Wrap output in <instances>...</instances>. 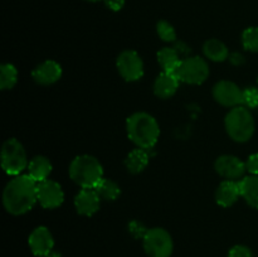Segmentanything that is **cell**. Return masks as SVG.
Listing matches in <instances>:
<instances>
[{
    "mask_svg": "<svg viewBox=\"0 0 258 257\" xmlns=\"http://www.w3.org/2000/svg\"><path fill=\"white\" fill-rule=\"evenodd\" d=\"M38 183L29 175H17L3 191V204L8 213L22 216L29 212L38 202Z\"/></svg>",
    "mask_w": 258,
    "mask_h": 257,
    "instance_id": "6da1fadb",
    "label": "cell"
},
{
    "mask_svg": "<svg viewBox=\"0 0 258 257\" xmlns=\"http://www.w3.org/2000/svg\"><path fill=\"white\" fill-rule=\"evenodd\" d=\"M128 139L140 149H151L160 136V127L154 116L148 112H135L126 121Z\"/></svg>",
    "mask_w": 258,
    "mask_h": 257,
    "instance_id": "7a4b0ae2",
    "label": "cell"
},
{
    "mask_svg": "<svg viewBox=\"0 0 258 257\" xmlns=\"http://www.w3.org/2000/svg\"><path fill=\"white\" fill-rule=\"evenodd\" d=\"M70 176L81 188L95 189L103 179V168L92 155H78L70 165Z\"/></svg>",
    "mask_w": 258,
    "mask_h": 257,
    "instance_id": "3957f363",
    "label": "cell"
},
{
    "mask_svg": "<svg viewBox=\"0 0 258 257\" xmlns=\"http://www.w3.org/2000/svg\"><path fill=\"white\" fill-rule=\"evenodd\" d=\"M229 138L236 143H246L254 134V120L251 111L244 106L233 107L224 118Z\"/></svg>",
    "mask_w": 258,
    "mask_h": 257,
    "instance_id": "277c9868",
    "label": "cell"
},
{
    "mask_svg": "<svg viewBox=\"0 0 258 257\" xmlns=\"http://www.w3.org/2000/svg\"><path fill=\"white\" fill-rule=\"evenodd\" d=\"M27 153L24 146L17 139H8L3 144L2 149V166L8 175L17 176L28 168Z\"/></svg>",
    "mask_w": 258,
    "mask_h": 257,
    "instance_id": "5b68a950",
    "label": "cell"
},
{
    "mask_svg": "<svg viewBox=\"0 0 258 257\" xmlns=\"http://www.w3.org/2000/svg\"><path fill=\"white\" fill-rule=\"evenodd\" d=\"M143 242L149 257H170L173 253V238L166 229L160 227L148 229Z\"/></svg>",
    "mask_w": 258,
    "mask_h": 257,
    "instance_id": "8992f818",
    "label": "cell"
},
{
    "mask_svg": "<svg viewBox=\"0 0 258 257\" xmlns=\"http://www.w3.org/2000/svg\"><path fill=\"white\" fill-rule=\"evenodd\" d=\"M209 76V66L203 58L194 55L188 57L181 60L176 77L180 82L188 83V85H202L207 81Z\"/></svg>",
    "mask_w": 258,
    "mask_h": 257,
    "instance_id": "52a82bcc",
    "label": "cell"
},
{
    "mask_svg": "<svg viewBox=\"0 0 258 257\" xmlns=\"http://www.w3.org/2000/svg\"><path fill=\"white\" fill-rule=\"evenodd\" d=\"M117 71L127 82H135L144 76V62L135 50H123L116 60Z\"/></svg>",
    "mask_w": 258,
    "mask_h": 257,
    "instance_id": "ba28073f",
    "label": "cell"
},
{
    "mask_svg": "<svg viewBox=\"0 0 258 257\" xmlns=\"http://www.w3.org/2000/svg\"><path fill=\"white\" fill-rule=\"evenodd\" d=\"M38 203L44 209H55L64 202V191L59 183L54 180H47L38 183Z\"/></svg>",
    "mask_w": 258,
    "mask_h": 257,
    "instance_id": "9c48e42d",
    "label": "cell"
},
{
    "mask_svg": "<svg viewBox=\"0 0 258 257\" xmlns=\"http://www.w3.org/2000/svg\"><path fill=\"white\" fill-rule=\"evenodd\" d=\"M243 90L231 81H219L213 87V97L224 107H237L242 105Z\"/></svg>",
    "mask_w": 258,
    "mask_h": 257,
    "instance_id": "30bf717a",
    "label": "cell"
},
{
    "mask_svg": "<svg viewBox=\"0 0 258 257\" xmlns=\"http://www.w3.org/2000/svg\"><path fill=\"white\" fill-rule=\"evenodd\" d=\"M214 169L217 173L226 178L227 180H236L242 178L246 173V163L234 155H222L214 163Z\"/></svg>",
    "mask_w": 258,
    "mask_h": 257,
    "instance_id": "8fae6325",
    "label": "cell"
},
{
    "mask_svg": "<svg viewBox=\"0 0 258 257\" xmlns=\"http://www.w3.org/2000/svg\"><path fill=\"white\" fill-rule=\"evenodd\" d=\"M30 251L35 257H45L53 251L54 239L49 229L44 226L37 227L28 238Z\"/></svg>",
    "mask_w": 258,
    "mask_h": 257,
    "instance_id": "7c38bea8",
    "label": "cell"
},
{
    "mask_svg": "<svg viewBox=\"0 0 258 257\" xmlns=\"http://www.w3.org/2000/svg\"><path fill=\"white\" fill-rule=\"evenodd\" d=\"M101 197L96 189L82 188L75 198V207L78 214L91 217L100 209Z\"/></svg>",
    "mask_w": 258,
    "mask_h": 257,
    "instance_id": "4fadbf2b",
    "label": "cell"
},
{
    "mask_svg": "<svg viewBox=\"0 0 258 257\" xmlns=\"http://www.w3.org/2000/svg\"><path fill=\"white\" fill-rule=\"evenodd\" d=\"M32 77L38 85H53L62 77V67L55 60H44L33 70Z\"/></svg>",
    "mask_w": 258,
    "mask_h": 257,
    "instance_id": "5bb4252c",
    "label": "cell"
},
{
    "mask_svg": "<svg viewBox=\"0 0 258 257\" xmlns=\"http://www.w3.org/2000/svg\"><path fill=\"white\" fill-rule=\"evenodd\" d=\"M241 197L239 181L224 180L218 185L216 190V202L223 208L232 207Z\"/></svg>",
    "mask_w": 258,
    "mask_h": 257,
    "instance_id": "9a60e30c",
    "label": "cell"
},
{
    "mask_svg": "<svg viewBox=\"0 0 258 257\" xmlns=\"http://www.w3.org/2000/svg\"><path fill=\"white\" fill-rule=\"evenodd\" d=\"M179 78L174 73L163 72L156 77L154 82V93L159 98H170L171 96L175 95L179 87Z\"/></svg>",
    "mask_w": 258,
    "mask_h": 257,
    "instance_id": "2e32d148",
    "label": "cell"
},
{
    "mask_svg": "<svg viewBox=\"0 0 258 257\" xmlns=\"http://www.w3.org/2000/svg\"><path fill=\"white\" fill-rule=\"evenodd\" d=\"M28 175L34 179L37 183L47 180L52 173V163L45 156H34L28 164Z\"/></svg>",
    "mask_w": 258,
    "mask_h": 257,
    "instance_id": "e0dca14e",
    "label": "cell"
},
{
    "mask_svg": "<svg viewBox=\"0 0 258 257\" xmlns=\"http://www.w3.org/2000/svg\"><path fill=\"white\" fill-rule=\"evenodd\" d=\"M241 197L252 208L258 209V175L244 176L239 181Z\"/></svg>",
    "mask_w": 258,
    "mask_h": 257,
    "instance_id": "ac0fdd59",
    "label": "cell"
},
{
    "mask_svg": "<svg viewBox=\"0 0 258 257\" xmlns=\"http://www.w3.org/2000/svg\"><path fill=\"white\" fill-rule=\"evenodd\" d=\"M158 62L164 70V72L174 73L176 76V71L180 66L181 59L179 57L178 50L170 47H165L158 52Z\"/></svg>",
    "mask_w": 258,
    "mask_h": 257,
    "instance_id": "d6986e66",
    "label": "cell"
},
{
    "mask_svg": "<svg viewBox=\"0 0 258 257\" xmlns=\"http://www.w3.org/2000/svg\"><path fill=\"white\" fill-rule=\"evenodd\" d=\"M149 164V155L145 149H134L125 159L126 169L131 174H139L145 170Z\"/></svg>",
    "mask_w": 258,
    "mask_h": 257,
    "instance_id": "ffe728a7",
    "label": "cell"
},
{
    "mask_svg": "<svg viewBox=\"0 0 258 257\" xmlns=\"http://www.w3.org/2000/svg\"><path fill=\"white\" fill-rule=\"evenodd\" d=\"M203 52L208 59L213 62H223L229 57L227 45L218 39H209L204 43Z\"/></svg>",
    "mask_w": 258,
    "mask_h": 257,
    "instance_id": "44dd1931",
    "label": "cell"
},
{
    "mask_svg": "<svg viewBox=\"0 0 258 257\" xmlns=\"http://www.w3.org/2000/svg\"><path fill=\"white\" fill-rule=\"evenodd\" d=\"M95 189L101 199H105V201H116L121 194V189L117 183L107 178H103Z\"/></svg>",
    "mask_w": 258,
    "mask_h": 257,
    "instance_id": "7402d4cb",
    "label": "cell"
},
{
    "mask_svg": "<svg viewBox=\"0 0 258 257\" xmlns=\"http://www.w3.org/2000/svg\"><path fill=\"white\" fill-rule=\"evenodd\" d=\"M18 82V71L15 66L10 63H4L0 67V88L2 90H12Z\"/></svg>",
    "mask_w": 258,
    "mask_h": 257,
    "instance_id": "603a6c76",
    "label": "cell"
},
{
    "mask_svg": "<svg viewBox=\"0 0 258 257\" xmlns=\"http://www.w3.org/2000/svg\"><path fill=\"white\" fill-rule=\"evenodd\" d=\"M242 44L249 52H258V27H249L242 33Z\"/></svg>",
    "mask_w": 258,
    "mask_h": 257,
    "instance_id": "cb8c5ba5",
    "label": "cell"
},
{
    "mask_svg": "<svg viewBox=\"0 0 258 257\" xmlns=\"http://www.w3.org/2000/svg\"><path fill=\"white\" fill-rule=\"evenodd\" d=\"M156 32L159 38L164 42H174L176 39V32L173 25L166 20H160L156 25Z\"/></svg>",
    "mask_w": 258,
    "mask_h": 257,
    "instance_id": "d4e9b609",
    "label": "cell"
},
{
    "mask_svg": "<svg viewBox=\"0 0 258 257\" xmlns=\"http://www.w3.org/2000/svg\"><path fill=\"white\" fill-rule=\"evenodd\" d=\"M242 106L247 108L258 107V87H247L242 95Z\"/></svg>",
    "mask_w": 258,
    "mask_h": 257,
    "instance_id": "484cf974",
    "label": "cell"
},
{
    "mask_svg": "<svg viewBox=\"0 0 258 257\" xmlns=\"http://www.w3.org/2000/svg\"><path fill=\"white\" fill-rule=\"evenodd\" d=\"M228 257H253V254H252V251L247 246L237 244V246L232 247Z\"/></svg>",
    "mask_w": 258,
    "mask_h": 257,
    "instance_id": "4316f807",
    "label": "cell"
},
{
    "mask_svg": "<svg viewBox=\"0 0 258 257\" xmlns=\"http://www.w3.org/2000/svg\"><path fill=\"white\" fill-rule=\"evenodd\" d=\"M146 232H148V229H146L143 224L139 223V222L134 221L130 223V233L133 234L134 237H136V238H144Z\"/></svg>",
    "mask_w": 258,
    "mask_h": 257,
    "instance_id": "83f0119b",
    "label": "cell"
},
{
    "mask_svg": "<svg viewBox=\"0 0 258 257\" xmlns=\"http://www.w3.org/2000/svg\"><path fill=\"white\" fill-rule=\"evenodd\" d=\"M247 171L252 174V175H258V153L252 154L246 161Z\"/></svg>",
    "mask_w": 258,
    "mask_h": 257,
    "instance_id": "f1b7e54d",
    "label": "cell"
},
{
    "mask_svg": "<svg viewBox=\"0 0 258 257\" xmlns=\"http://www.w3.org/2000/svg\"><path fill=\"white\" fill-rule=\"evenodd\" d=\"M126 0H105V4L108 9L113 10V12H118L125 7Z\"/></svg>",
    "mask_w": 258,
    "mask_h": 257,
    "instance_id": "f546056e",
    "label": "cell"
},
{
    "mask_svg": "<svg viewBox=\"0 0 258 257\" xmlns=\"http://www.w3.org/2000/svg\"><path fill=\"white\" fill-rule=\"evenodd\" d=\"M229 60H231L232 65L234 66H241L244 62V57L239 53H233V54L229 55Z\"/></svg>",
    "mask_w": 258,
    "mask_h": 257,
    "instance_id": "4dcf8cb0",
    "label": "cell"
},
{
    "mask_svg": "<svg viewBox=\"0 0 258 257\" xmlns=\"http://www.w3.org/2000/svg\"><path fill=\"white\" fill-rule=\"evenodd\" d=\"M45 257H60V254L58 253V252L52 251L49 254H47V256H45Z\"/></svg>",
    "mask_w": 258,
    "mask_h": 257,
    "instance_id": "1f68e13d",
    "label": "cell"
},
{
    "mask_svg": "<svg viewBox=\"0 0 258 257\" xmlns=\"http://www.w3.org/2000/svg\"><path fill=\"white\" fill-rule=\"evenodd\" d=\"M86 2H91V3H96V2H100V0H86Z\"/></svg>",
    "mask_w": 258,
    "mask_h": 257,
    "instance_id": "d6a6232c",
    "label": "cell"
}]
</instances>
